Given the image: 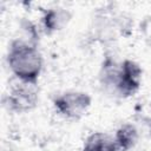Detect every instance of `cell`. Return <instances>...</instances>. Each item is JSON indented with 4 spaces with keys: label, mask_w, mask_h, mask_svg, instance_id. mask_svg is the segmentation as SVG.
Returning <instances> with one entry per match:
<instances>
[{
    "label": "cell",
    "mask_w": 151,
    "mask_h": 151,
    "mask_svg": "<svg viewBox=\"0 0 151 151\" xmlns=\"http://www.w3.org/2000/svg\"><path fill=\"white\" fill-rule=\"evenodd\" d=\"M143 70L133 60L125 59L120 63L106 57L99 72V83L105 91L127 98L133 96L142 85Z\"/></svg>",
    "instance_id": "1"
},
{
    "label": "cell",
    "mask_w": 151,
    "mask_h": 151,
    "mask_svg": "<svg viewBox=\"0 0 151 151\" xmlns=\"http://www.w3.org/2000/svg\"><path fill=\"white\" fill-rule=\"evenodd\" d=\"M71 12L63 7H53L45 9L41 17L42 29L47 34H52L63 29L71 20Z\"/></svg>",
    "instance_id": "5"
},
{
    "label": "cell",
    "mask_w": 151,
    "mask_h": 151,
    "mask_svg": "<svg viewBox=\"0 0 151 151\" xmlns=\"http://www.w3.org/2000/svg\"><path fill=\"white\" fill-rule=\"evenodd\" d=\"M7 64L18 80L38 83L42 70V57L37 44L19 38L14 39L9 45Z\"/></svg>",
    "instance_id": "2"
},
{
    "label": "cell",
    "mask_w": 151,
    "mask_h": 151,
    "mask_svg": "<svg viewBox=\"0 0 151 151\" xmlns=\"http://www.w3.org/2000/svg\"><path fill=\"white\" fill-rule=\"evenodd\" d=\"M118 18L106 8L98 11L93 18V29L98 38L109 39L117 29Z\"/></svg>",
    "instance_id": "6"
},
{
    "label": "cell",
    "mask_w": 151,
    "mask_h": 151,
    "mask_svg": "<svg viewBox=\"0 0 151 151\" xmlns=\"http://www.w3.org/2000/svg\"><path fill=\"white\" fill-rule=\"evenodd\" d=\"M39 100L38 83L18 80L13 84L5 98L8 110L17 113H25L33 110Z\"/></svg>",
    "instance_id": "3"
},
{
    "label": "cell",
    "mask_w": 151,
    "mask_h": 151,
    "mask_svg": "<svg viewBox=\"0 0 151 151\" xmlns=\"http://www.w3.org/2000/svg\"><path fill=\"white\" fill-rule=\"evenodd\" d=\"M83 151H119L114 138L104 132L91 133L84 143Z\"/></svg>",
    "instance_id": "7"
},
{
    "label": "cell",
    "mask_w": 151,
    "mask_h": 151,
    "mask_svg": "<svg viewBox=\"0 0 151 151\" xmlns=\"http://www.w3.org/2000/svg\"><path fill=\"white\" fill-rule=\"evenodd\" d=\"M113 138L119 151H129L138 142V131L134 125L125 123L118 127Z\"/></svg>",
    "instance_id": "8"
},
{
    "label": "cell",
    "mask_w": 151,
    "mask_h": 151,
    "mask_svg": "<svg viewBox=\"0 0 151 151\" xmlns=\"http://www.w3.org/2000/svg\"><path fill=\"white\" fill-rule=\"evenodd\" d=\"M91 103V96L81 91H67L53 99L55 111L67 119L81 118L90 109Z\"/></svg>",
    "instance_id": "4"
}]
</instances>
